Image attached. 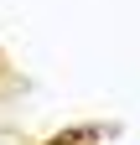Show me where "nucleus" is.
Returning a JSON list of instances; mask_svg holds the SVG:
<instances>
[{
  "instance_id": "f257e3e1",
  "label": "nucleus",
  "mask_w": 140,
  "mask_h": 145,
  "mask_svg": "<svg viewBox=\"0 0 140 145\" xmlns=\"http://www.w3.org/2000/svg\"><path fill=\"white\" fill-rule=\"evenodd\" d=\"M99 135H104L99 124H78V130H57L47 145H88V140H99Z\"/></svg>"
}]
</instances>
